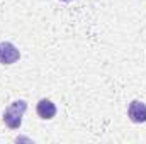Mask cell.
<instances>
[{"mask_svg": "<svg viewBox=\"0 0 146 144\" xmlns=\"http://www.w3.org/2000/svg\"><path fill=\"white\" fill-rule=\"evenodd\" d=\"M26 110H27V102L26 100H15V102H12L9 107L3 110V115H2L3 124L9 129L17 131L22 126V117H24Z\"/></svg>", "mask_w": 146, "mask_h": 144, "instance_id": "obj_1", "label": "cell"}, {"mask_svg": "<svg viewBox=\"0 0 146 144\" xmlns=\"http://www.w3.org/2000/svg\"><path fill=\"white\" fill-rule=\"evenodd\" d=\"M21 59V51L17 49V46H14L9 41H2L0 42V63L2 65H14Z\"/></svg>", "mask_w": 146, "mask_h": 144, "instance_id": "obj_2", "label": "cell"}, {"mask_svg": "<svg viewBox=\"0 0 146 144\" xmlns=\"http://www.w3.org/2000/svg\"><path fill=\"white\" fill-rule=\"evenodd\" d=\"M127 117L134 124H145L146 122V104L139 100H133L127 107Z\"/></svg>", "mask_w": 146, "mask_h": 144, "instance_id": "obj_3", "label": "cell"}, {"mask_svg": "<svg viewBox=\"0 0 146 144\" xmlns=\"http://www.w3.org/2000/svg\"><path fill=\"white\" fill-rule=\"evenodd\" d=\"M36 112H37V115H39L41 119L51 120V119L56 115L58 108H56V105H54L49 98H41V100L37 102V105H36Z\"/></svg>", "mask_w": 146, "mask_h": 144, "instance_id": "obj_4", "label": "cell"}, {"mask_svg": "<svg viewBox=\"0 0 146 144\" xmlns=\"http://www.w3.org/2000/svg\"><path fill=\"white\" fill-rule=\"evenodd\" d=\"M60 2H72V0H60Z\"/></svg>", "mask_w": 146, "mask_h": 144, "instance_id": "obj_5", "label": "cell"}]
</instances>
